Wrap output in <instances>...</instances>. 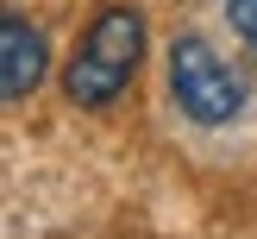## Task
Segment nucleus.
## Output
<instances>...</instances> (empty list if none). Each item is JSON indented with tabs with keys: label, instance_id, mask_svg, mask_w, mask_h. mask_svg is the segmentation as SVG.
Returning <instances> with one entry per match:
<instances>
[{
	"label": "nucleus",
	"instance_id": "obj_1",
	"mask_svg": "<svg viewBox=\"0 0 257 239\" xmlns=\"http://www.w3.org/2000/svg\"><path fill=\"white\" fill-rule=\"evenodd\" d=\"M138 63H145V13L138 7H100L94 19H88L82 44H75L69 69H63V95H69V107H113V101L132 88Z\"/></svg>",
	"mask_w": 257,
	"mask_h": 239
},
{
	"label": "nucleus",
	"instance_id": "obj_2",
	"mask_svg": "<svg viewBox=\"0 0 257 239\" xmlns=\"http://www.w3.org/2000/svg\"><path fill=\"white\" fill-rule=\"evenodd\" d=\"M163 69H170V101H176V113H182L188 126H201V132L232 126L238 113H245V101H251L245 75H238L201 32H176Z\"/></svg>",
	"mask_w": 257,
	"mask_h": 239
},
{
	"label": "nucleus",
	"instance_id": "obj_3",
	"mask_svg": "<svg viewBox=\"0 0 257 239\" xmlns=\"http://www.w3.org/2000/svg\"><path fill=\"white\" fill-rule=\"evenodd\" d=\"M50 69V38L38 19H25V13H7L0 19V95L7 101H25L38 82H44Z\"/></svg>",
	"mask_w": 257,
	"mask_h": 239
},
{
	"label": "nucleus",
	"instance_id": "obj_4",
	"mask_svg": "<svg viewBox=\"0 0 257 239\" xmlns=\"http://www.w3.org/2000/svg\"><path fill=\"white\" fill-rule=\"evenodd\" d=\"M226 19H232V32L257 50V0H226Z\"/></svg>",
	"mask_w": 257,
	"mask_h": 239
}]
</instances>
